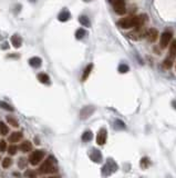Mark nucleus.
Here are the masks:
<instances>
[{
	"instance_id": "a878e982",
	"label": "nucleus",
	"mask_w": 176,
	"mask_h": 178,
	"mask_svg": "<svg viewBox=\"0 0 176 178\" xmlns=\"http://www.w3.org/2000/svg\"><path fill=\"white\" fill-rule=\"evenodd\" d=\"M172 66H173V61H172L171 58L169 59H165V60L163 61V67L165 69H169L172 68Z\"/></svg>"
},
{
	"instance_id": "473e14b6",
	"label": "nucleus",
	"mask_w": 176,
	"mask_h": 178,
	"mask_svg": "<svg viewBox=\"0 0 176 178\" xmlns=\"http://www.w3.org/2000/svg\"><path fill=\"white\" fill-rule=\"evenodd\" d=\"M7 149V142L5 140H0V151H6Z\"/></svg>"
},
{
	"instance_id": "4468645a",
	"label": "nucleus",
	"mask_w": 176,
	"mask_h": 178,
	"mask_svg": "<svg viewBox=\"0 0 176 178\" xmlns=\"http://www.w3.org/2000/svg\"><path fill=\"white\" fill-rule=\"evenodd\" d=\"M29 65L33 68H39L42 65V60L39 57H32V58L29 59Z\"/></svg>"
},
{
	"instance_id": "f3484780",
	"label": "nucleus",
	"mask_w": 176,
	"mask_h": 178,
	"mask_svg": "<svg viewBox=\"0 0 176 178\" xmlns=\"http://www.w3.org/2000/svg\"><path fill=\"white\" fill-rule=\"evenodd\" d=\"M11 42H12L13 47H16V48H19V47L21 46V43H22V39H21L20 36L13 35L12 37H11Z\"/></svg>"
},
{
	"instance_id": "f257e3e1",
	"label": "nucleus",
	"mask_w": 176,
	"mask_h": 178,
	"mask_svg": "<svg viewBox=\"0 0 176 178\" xmlns=\"http://www.w3.org/2000/svg\"><path fill=\"white\" fill-rule=\"evenodd\" d=\"M54 161L55 159L52 157V156H50V157L48 158V159L45 160L44 163L42 164V165L40 166V173L41 174H50V173H53V171H55L54 168Z\"/></svg>"
},
{
	"instance_id": "aec40b11",
	"label": "nucleus",
	"mask_w": 176,
	"mask_h": 178,
	"mask_svg": "<svg viewBox=\"0 0 176 178\" xmlns=\"http://www.w3.org/2000/svg\"><path fill=\"white\" fill-rule=\"evenodd\" d=\"M113 127H114V129H116V130H123V129H125L126 126H125V124H124V121L118 119L114 121Z\"/></svg>"
},
{
	"instance_id": "7ed1b4c3",
	"label": "nucleus",
	"mask_w": 176,
	"mask_h": 178,
	"mask_svg": "<svg viewBox=\"0 0 176 178\" xmlns=\"http://www.w3.org/2000/svg\"><path fill=\"white\" fill-rule=\"evenodd\" d=\"M109 2L112 3V6L114 8V11L116 13H118V15H124L126 12L124 0H109Z\"/></svg>"
},
{
	"instance_id": "2eb2a0df",
	"label": "nucleus",
	"mask_w": 176,
	"mask_h": 178,
	"mask_svg": "<svg viewBox=\"0 0 176 178\" xmlns=\"http://www.w3.org/2000/svg\"><path fill=\"white\" fill-rule=\"evenodd\" d=\"M32 149V145H31L30 141H28V140H25L23 142H21L20 145V150L22 153H29L30 150Z\"/></svg>"
},
{
	"instance_id": "72a5a7b5",
	"label": "nucleus",
	"mask_w": 176,
	"mask_h": 178,
	"mask_svg": "<svg viewBox=\"0 0 176 178\" xmlns=\"http://www.w3.org/2000/svg\"><path fill=\"white\" fill-rule=\"evenodd\" d=\"M25 165H27V160H25V158H20V159H19V163H18V166L20 168H25Z\"/></svg>"
},
{
	"instance_id": "f704fd0d",
	"label": "nucleus",
	"mask_w": 176,
	"mask_h": 178,
	"mask_svg": "<svg viewBox=\"0 0 176 178\" xmlns=\"http://www.w3.org/2000/svg\"><path fill=\"white\" fill-rule=\"evenodd\" d=\"M25 177H37V174L32 171H27L25 173Z\"/></svg>"
},
{
	"instance_id": "6e6552de",
	"label": "nucleus",
	"mask_w": 176,
	"mask_h": 178,
	"mask_svg": "<svg viewBox=\"0 0 176 178\" xmlns=\"http://www.w3.org/2000/svg\"><path fill=\"white\" fill-rule=\"evenodd\" d=\"M146 19H147V17H146V15H140V16H136V17H134V22H133V27H135V28L140 29L142 27V26L145 23Z\"/></svg>"
},
{
	"instance_id": "1a4fd4ad",
	"label": "nucleus",
	"mask_w": 176,
	"mask_h": 178,
	"mask_svg": "<svg viewBox=\"0 0 176 178\" xmlns=\"http://www.w3.org/2000/svg\"><path fill=\"white\" fill-rule=\"evenodd\" d=\"M172 39V33L169 31H165V32L162 33L161 36V48H165L167 47V45L169 43Z\"/></svg>"
},
{
	"instance_id": "f03ea898",
	"label": "nucleus",
	"mask_w": 176,
	"mask_h": 178,
	"mask_svg": "<svg viewBox=\"0 0 176 178\" xmlns=\"http://www.w3.org/2000/svg\"><path fill=\"white\" fill-rule=\"evenodd\" d=\"M116 169H118V165L115 164V161H114L113 159H111V158H109L106 164L103 166V168H102V175L110 176L111 174L115 173Z\"/></svg>"
},
{
	"instance_id": "ddd939ff",
	"label": "nucleus",
	"mask_w": 176,
	"mask_h": 178,
	"mask_svg": "<svg viewBox=\"0 0 176 178\" xmlns=\"http://www.w3.org/2000/svg\"><path fill=\"white\" fill-rule=\"evenodd\" d=\"M70 18H71V13H70V11L67 10V9L62 10L58 16V19L60 21H62V22H64V21H68Z\"/></svg>"
},
{
	"instance_id": "e433bc0d",
	"label": "nucleus",
	"mask_w": 176,
	"mask_h": 178,
	"mask_svg": "<svg viewBox=\"0 0 176 178\" xmlns=\"http://www.w3.org/2000/svg\"><path fill=\"white\" fill-rule=\"evenodd\" d=\"M172 105H173V107H174V108H175V109H176V100H175V101H173V102H172Z\"/></svg>"
},
{
	"instance_id": "7c9ffc66",
	"label": "nucleus",
	"mask_w": 176,
	"mask_h": 178,
	"mask_svg": "<svg viewBox=\"0 0 176 178\" xmlns=\"http://www.w3.org/2000/svg\"><path fill=\"white\" fill-rule=\"evenodd\" d=\"M17 149H18V147H17V146L11 145L10 147L8 148V154H9V155H11V156L16 155V154H17Z\"/></svg>"
},
{
	"instance_id": "393cba45",
	"label": "nucleus",
	"mask_w": 176,
	"mask_h": 178,
	"mask_svg": "<svg viewBox=\"0 0 176 178\" xmlns=\"http://www.w3.org/2000/svg\"><path fill=\"white\" fill-rule=\"evenodd\" d=\"M169 53L172 57L176 56V40H173L171 43V48H169Z\"/></svg>"
},
{
	"instance_id": "dca6fc26",
	"label": "nucleus",
	"mask_w": 176,
	"mask_h": 178,
	"mask_svg": "<svg viewBox=\"0 0 176 178\" xmlns=\"http://www.w3.org/2000/svg\"><path fill=\"white\" fill-rule=\"evenodd\" d=\"M22 138V134L20 131H15L9 136V141L10 142H18Z\"/></svg>"
},
{
	"instance_id": "39448f33",
	"label": "nucleus",
	"mask_w": 176,
	"mask_h": 178,
	"mask_svg": "<svg viewBox=\"0 0 176 178\" xmlns=\"http://www.w3.org/2000/svg\"><path fill=\"white\" fill-rule=\"evenodd\" d=\"M133 22H134V16H130V17L123 18L118 22V27H121L123 29H128L133 27Z\"/></svg>"
},
{
	"instance_id": "4c0bfd02",
	"label": "nucleus",
	"mask_w": 176,
	"mask_h": 178,
	"mask_svg": "<svg viewBox=\"0 0 176 178\" xmlns=\"http://www.w3.org/2000/svg\"><path fill=\"white\" fill-rule=\"evenodd\" d=\"M31 2H35V1H37V0H30Z\"/></svg>"
},
{
	"instance_id": "6ab92c4d",
	"label": "nucleus",
	"mask_w": 176,
	"mask_h": 178,
	"mask_svg": "<svg viewBox=\"0 0 176 178\" xmlns=\"http://www.w3.org/2000/svg\"><path fill=\"white\" fill-rule=\"evenodd\" d=\"M38 79L40 80L42 84H45V85H49L50 84V78H49V76L47 74H43V72H41V74L38 75Z\"/></svg>"
},
{
	"instance_id": "bb28decb",
	"label": "nucleus",
	"mask_w": 176,
	"mask_h": 178,
	"mask_svg": "<svg viewBox=\"0 0 176 178\" xmlns=\"http://www.w3.org/2000/svg\"><path fill=\"white\" fill-rule=\"evenodd\" d=\"M128 71V66L125 64H121L120 66H118V72L120 74H125V72H127Z\"/></svg>"
},
{
	"instance_id": "9d476101",
	"label": "nucleus",
	"mask_w": 176,
	"mask_h": 178,
	"mask_svg": "<svg viewBox=\"0 0 176 178\" xmlns=\"http://www.w3.org/2000/svg\"><path fill=\"white\" fill-rule=\"evenodd\" d=\"M157 36H159V31L154 28L149 29V31H146V39L150 41V42H154V41L157 39Z\"/></svg>"
},
{
	"instance_id": "a211bd4d",
	"label": "nucleus",
	"mask_w": 176,
	"mask_h": 178,
	"mask_svg": "<svg viewBox=\"0 0 176 178\" xmlns=\"http://www.w3.org/2000/svg\"><path fill=\"white\" fill-rule=\"evenodd\" d=\"M92 68H93V65L90 64L86 66V68L84 69V71H83V75H82V82H86V78L89 77V75L91 74V70H92Z\"/></svg>"
},
{
	"instance_id": "0eeeda50",
	"label": "nucleus",
	"mask_w": 176,
	"mask_h": 178,
	"mask_svg": "<svg viewBox=\"0 0 176 178\" xmlns=\"http://www.w3.org/2000/svg\"><path fill=\"white\" fill-rule=\"evenodd\" d=\"M106 138H108V132H106L105 128H101L98 132V136H96V142L98 145L102 146L106 142Z\"/></svg>"
},
{
	"instance_id": "5701e85b",
	"label": "nucleus",
	"mask_w": 176,
	"mask_h": 178,
	"mask_svg": "<svg viewBox=\"0 0 176 178\" xmlns=\"http://www.w3.org/2000/svg\"><path fill=\"white\" fill-rule=\"evenodd\" d=\"M92 137H93V134H92V131H90V130H86V131L83 132L82 140H83V141H90V140L92 139Z\"/></svg>"
},
{
	"instance_id": "412c9836",
	"label": "nucleus",
	"mask_w": 176,
	"mask_h": 178,
	"mask_svg": "<svg viewBox=\"0 0 176 178\" xmlns=\"http://www.w3.org/2000/svg\"><path fill=\"white\" fill-rule=\"evenodd\" d=\"M79 21H80L81 25L84 26V27H91V22H90V20H89V18L86 17V16H80Z\"/></svg>"
},
{
	"instance_id": "c9c22d12",
	"label": "nucleus",
	"mask_w": 176,
	"mask_h": 178,
	"mask_svg": "<svg viewBox=\"0 0 176 178\" xmlns=\"http://www.w3.org/2000/svg\"><path fill=\"white\" fill-rule=\"evenodd\" d=\"M9 48V45H8V42H3L2 45H1V49H8Z\"/></svg>"
},
{
	"instance_id": "f8f14e48",
	"label": "nucleus",
	"mask_w": 176,
	"mask_h": 178,
	"mask_svg": "<svg viewBox=\"0 0 176 178\" xmlns=\"http://www.w3.org/2000/svg\"><path fill=\"white\" fill-rule=\"evenodd\" d=\"M128 37L133 40H140L142 37L146 36V31H140V30H135V31H132V32L128 33Z\"/></svg>"
},
{
	"instance_id": "c85d7f7f",
	"label": "nucleus",
	"mask_w": 176,
	"mask_h": 178,
	"mask_svg": "<svg viewBox=\"0 0 176 178\" xmlns=\"http://www.w3.org/2000/svg\"><path fill=\"white\" fill-rule=\"evenodd\" d=\"M0 107H1V108H3V109L8 110V111H12V110H13L12 107H11L10 105H8L7 102H5V101H0Z\"/></svg>"
},
{
	"instance_id": "4be33fe9",
	"label": "nucleus",
	"mask_w": 176,
	"mask_h": 178,
	"mask_svg": "<svg viewBox=\"0 0 176 178\" xmlns=\"http://www.w3.org/2000/svg\"><path fill=\"white\" fill-rule=\"evenodd\" d=\"M86 35H88V33H86V31L84 30V29H82V28L78 29V30L76 31V38L78 39V40H81V39H83Z\"/></svg>"
},
{
	"instance_id": "20e7f679",
	"label": "nucleus",
	"mask_w": 176,
	"mask_h": 178,
	"mask_svg": "<svg viewBox=\"0 0 176 178\" xmlns=\"http://www.w3.org/2000/svg\"><path fill=\"white\" fill-rule=\"evenodd\" d=\"M44 158V150H35L29 157V163L32 166H37Z\"/></svg>"
},
{
	"instance_id": "b1692460",
	"label": "nucleus",
	"mask_w": 176,
	"mask_h": 178,
	"mask_svg": "<svg viewBox=\"0 0 176 178\" xmlns=\"http://www.w3.org/2000/svg\"><path fill=\"white\" fill-rule=\"evenodd\" d=\"M8 132H9L8 126L5 124V122L0 121V134H2L3 136H6V135H8Z\"/></svg>"
},
{
	"instance_id": "9b49d317",
	"label": "nucleus",
	"mask_w": 176,
	"mask_h": 178,
	"mask_svg": "<svg viewBox=\"0 0 176 178\" xmlns=\"http://www.w3.org/2000/svg\"><path fill=\"white\" fill-rule=\"evenodd\" d=\"M90 158L94 163H101L102 161V154L100 153V150L92 149L90 153Z\"/></svg>"
},
{
	"instance_id": "2f4dec72",
	"label": "nucleus",
	"mask_w": 176,
	"mask_h": 178,
	"mask_svg": "<svg viewBox=\"0 0 176 178\" xmlns=\"http://www.w3.org/2000/svg\"><path fill=\"white\" fill-rule=\"evenodd\" d=\"M7 121L9 122L10 125H12L13 127H18V126H19V124H18L17 120H16L13 117H10V116H8V117H7Z\"/></svg>"
},
{
	"instance_id": "58836bf2",
	"label": "nucleus",
	"mask_w": 176,
	"mask_h": 178,
	"mask_svg": "<svg viewBox=\"0 0 176 178\" xmlns=\"http://www.w3.org/2000/svg\"><path fill=\"white\" fill-rule=\"evenodd\" d=\"M84 1H91V0H84Z\"/></svg>"
},
{
	"instance_id": "423d86ee",
	"label": "nucleus",
	"mask_w": 176,
	"mask_h": 178,
	"mask_svg": "<svg viewBox=\"0 0 176 178\" xmlns=\"http://www.w3.org/2000/svg\"><path fill=\"white\" fill-rule=\"evenodd\" d=\"M94 107L93 106H86V107H83L82 109H81L80 111V118L81 119H88L89 117H90L91 115L93 114L94 112Z\"/></svg>"
},
{
	"instance_id": "cd10ccee",
	"label": "nucleus",
	"mask_w": 176,
	"mask_h": 178,
	"mask_svg": "<svg viewBox=\"0 0 176 178\" xmlns=\"http://www.w3.org/2000/svg\"><path fill=\"white\" fill-rule=\"evenodd\" d=\"M11 165H12V160H11L9 157L5 158V159L2 160V167H3V168H8V167H10Z\"/></svg>"
},
{
	"instance_id": "c756f323",
	"label": "nucleus",
	"mask_w": 176,
	"mask_h": 178,
	"mask_svg": "<svg viewBox=\"0 0 176 178\" xmlns=\"http://www.w3.org/2000/svg\"><path fill=\"white\" fill-rule=\"evenodd\" d=\"M149 165H150L149 158H146V157L142 158V160H141V167L143 168V169H146V168L149 167Z\"/></svg>"
}]
</instances>
